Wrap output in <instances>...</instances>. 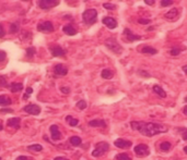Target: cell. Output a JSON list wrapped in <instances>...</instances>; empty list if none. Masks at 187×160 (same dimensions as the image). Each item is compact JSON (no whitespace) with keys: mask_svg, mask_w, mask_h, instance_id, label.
<instances>
[{"mask_svg":"<svg viewBox=\"0 0 187 160\" xmlns=\"http://www.w3.org/2000/svg\"><path fill=\"white\" fill-rule=\"evenodd\" d=\"M101 75H102V77L105 79V80H111L114 74H113V72L111 71V70H108V69H104V70L102 71V73H101Z\"/></svg>","mask_w":187,"mask_h":160,"instance_id":"cell-23","label":"cell"},{"mask_svg":"<svg viewBox=\"0 0 187 160\" xmlns=\"http://www.w3.org/2000/svg\"><path fill=\"white\" fill-rule=\"evenodd\" d=\"M135 154L137 155V157H147L150 155V150L149 147L147 146L146 144H139L135 147Z\"/></svg>","mask_w":187,"mask_h":160,"instance_id":"cell-5","label":"cell"},{"mask_svg":"<svg viewBox=\"0 0 187 160\" xmlns=\"http://www.w3.org/2000/svg\"><path fill=\"white\" fill-rule=\"evenodd\" d=\"M33 93V88H31V87H28L26 88V92H25V94L23 95V99L24 100H26V99H29V97L31 96V94Z\"/></svg>","mask_w":187,"mask_h":160,"instance_id":"cell-33","label":"cell"},{"mask_svg":"<svg viewBox=\"0 0 187 160\" xmlns=\"http://www.w3.org/2000/svg\"><path fill=\"white\" fill-rule=\"evenodd\" d=\"M29 150H34V151H41L43 149V146L40 144H34V145H30L28 147Z\"/></svg>","mask_w":187,"mask_h":160,"instance_id":"cell-28","label":"cell"},{"mask_svg":"<svg viewBox=\"0 0 187 160\" xmlns=\"http://www.w3.org/2000/svg\"><path fill=\"white\" fill-rule=\"evenodd\" d=\"M124 34L126 35V40H127V43H132V41H135V40H140L142 38L141 36L135 35L129 28H125V30H124Z\"/></svg>","mask_w":187,"mask_h":160,"instance_id":"cell-10","label":"cell"},{"mask_svg":"<svg viewBox=\"0 0 187 160\" xmlns=\"http://www.w3.org/2000/svg\"><path fill=\"white\" fill-rule=\"evenodd\" d=\"M103 7L107 10H115L116 9V6L113 5V3H108V2H105L104 5H103Z\"/></svg>","mask_w":187,"mask_h":160,"instance_id":"cell-36","label":"cell"},{"mask_svg":"<svg viewBox=\"0 0 187 160\" xmlns=\"http://www.w3.org/2000/svg\"><path fill=\"white\" fill-rule=\"evenodd\" d=\"M7 58V53L3 50H0V62H3Z\"/></svg>","mask_w":187,"mask_h":160,"instance_id":"cell-38","label":"cell"},{"mask_svg":"<svg viewBox=\"0 0 187 160\" xmlns=\"http://www.w3.org/2000/svg\"><path fill=\"white\" fill-rule=\"evenodd\" d=\"M83 22L88 25H92L96 22L97 20V11L95 9H88L82 14Z\"/></svg>","mask_w":187,"mask_h":160,"instance_id":"cell-2","label":"cell"},{"mask_svg":"<svg viewBox=\"0 0 187 160\" xmlns=\"http://www.w3.org/2000/svg\"><path fill=\"white\" fill-rule=\"evenodd\" d=\"M147 5H149V6H152V5H154V0H146L145 1Z\"/></svg>","mask_w":187,"mask_h":160,"instance_id":"cell-45","label":"cell"},{"mask_svg":"<svg viewBox=\"0 0 187 160\" xmlns=\"http://www.w3.org/2000/svg\"><path fill=\"white\" fill-rule=\"evenodd\" d=\"M35 52H36V49L34 48V47H29L26 49V57L28 58H32L33 56L35 54Z\"/></svg>","mask_w":187,"mask_h":160,"instance_id":"cell-30","label":"cell"},{"mask_svg":"<svg viewBox=\"0 0 187 160\" xmlns=\"http://www.w3.org/2000/svg\"><path fill=\"white\" fill-rule=\"evenodd\" d=\"M12 103V100H11V98L8 97V96H0V106L5 107V106H9Z\"/></svg>","mask_w":187,"mask_h":160,"instance_id":"cell-22","label":"cell"},{"mask_svg":"<svg viewBox=\"0 0 187 160\" xmlns=\"http://www.w3.org/2000/svg\"><path fill=\"white\" fill-rule=\"evenodd\" d=\"M5 35H6V32L5 30H3V26H2V24H0V38H2Z\"/></svg>","mask_w":187,"mask_h":160,"instance_id":"cell-41","label":"cell"},{"mask_svg":"<svg viewBox=\"0 0 187 160\" xmlns=\"http://www.w3.org/2000/svg\"><path fill=\"white\" fill-rule=\"evenodd\" d=\"M50 52L54 57H61L66 54V50L64 48H61L60 46H54L50 48Z\"/></svg>","mask_w":187,"mask_h":160,"instance_id":"cell-14","label":"cell"},{"mask_svg":"<svg viewBox=\"0 0 187 160\" xmlns=\"http://www.w3.org/2000/svg\"><path fill=\"white\" fill-rule=\"evenodd\" d=\"M171 5H173V1H172V0H161V2H160V6H161L162 8L170 7Z\"/></svg>","mask_w":187,"mask_h":160,"instance_id":"cell-31","label":"cell"},{"mask_svg":"<svg viewBox=\"0 0 187 160\" xmlns=\"http://www.w3.org/2000/svg\"><path fill=\"white\" fill-rule=\"evenodd\" d=\"M58 5H59L58 0H41V1H38V6L44 10H48Z\"/></svg>","mask_w":187,"mask_h":160,"instance_id":"cell-7","label":"cell"},{"mask_svg":"<svg viewBox=\"0 0 187 160\" xmlns=\"http://www.w3.org/2000/svg\"><path fill=\"white\" fill-rule=\"evenodd\" d=\"M130 126L132 130L138 131L141 135L148 137H152L160 133H166L169 131V129L163 124L153 122H143V121H132Z\"/></svg>","mask_w":187,"mask_h":160,"instance_id":"cell-1","label":"cell"},{"mask_svg":"<svg viewBox=\"0 0 187 160\" xmlns=\"http://www.w3.org/2000/svg\"><path fill=\"white\" fill-rule=\"evenodd\" d=\"M183 71H184V73H185V74L187 75V64H186V66H184V67H183Z\"/></svg>","mask_w":187,"mask_h":160,"instance_id":"cell-48","label":"cell"},{"mask_svg":"<svg viewBox=\"0 0 187 160\" xmlns=\"http://www.w3.org/2000/svg\"><path fill=\"white\" fill-rule=\"evenodd\" d=\"M138 22L140 23V24H150L151 21L150 20H146V19H139Z\"/></svg>","mask_w":187,"mask_h":160,"instance_id":"cell-40","label":"cell"},{"mask_svg":"<svg viewBox=\"0 0 187 160\" xmlns=\"http://www.w3.org/2000/svg\"><path fill=\"white\" fill-rule=\"evenodd\" d=\"M0 160H1V158H0Z\"/></svg>","mask_w":187,"mask_h":160,"instance_id":"cell-52","label":"cell"},{"mask_svg":"<svg viewBox=\"0 0 187 160\" xmlns=\"http://www.w3.org/2000/svg\"><path fill=\"white\" fill-rule=\"evenodd\" d=\"M138 74H139V75H146V77H149V76H150V74H149V73H147L146 71H142V70L138 71Z\"/></svg>","mask_w":187,"mask_h":160,"instance_id":"cell-43","label":"cell"},{"mask_svg":"<svg viewBox=\"0 0 187 160\" xmlns=\"http://www.w3.org/2000/svg\"><path fill=\"white\" fill-rule=\"evenodd\" d=\"M183 113L185 114V116H187V105L184 108H183Z\"/></svg>","mask_w":187,"mask_h":160,"instance_id":"cell-46","label":"cell"},{"mask_svg":"<svg viewBox=\"0 0 187 160\" xmlns=\"http://www.w3.org/2000/svg\"><path fill=\"white\" fill-rule=\"evenodd\" d=\"M63 31H64V33H66V34L69 35V36H73V35H76V34H77V30H76L71 24H67V25H65V26L63 27Z\"/></svg>","mask_w":187,"mask_h":160,"instance_id":"cell-18","label":"cell"},{"mask_svg":"<svg viewBox=\"0 0 187 160\" xmlns=\"http://www.w3.org/2000/svg\"><path fill=\"white\" fill-rule=\"evenodd\" d=\"M105 46L116 54H120L123 52V47L117 43L115 38H107L105 40Z\"/></svg>","mask_w":187,"mask_h":160,"instance_id":"cell-3","label":"cell"},{"mask_svg":"<svg viewBox=\"0 0 187 160\" xmlns=\"http://www.w3.org/2000/svg\"><path fill=\"white\" fill-rule=\"evenodd\" d=\"M8 87L11 89L12 93H18L23 89V84L22 83H12V84L8 85Z\"/></svg>","mask_w":187,"mask_h":160,"instance_id":"cell-19","label":"cell"},{"mask_svg":"<svg viewBox=\"0 0 187 160\" xmlns=\"http://www.w3.org/2000/svg\"><path fill=\"white\" fill-rule=\"evenodd\" d=\"M142 53H147V54H155V53H158V50L153 47H150V46H145V47H142L141 50H140Z\"/></svg>","mask_w":187,"mask_h":160,"instance_id":"cell-21","label":"cell"},{"mask_svg":"<svg viewBox=\"0 0 187 160\" xmlns=\"http://www.w3.org/2000/svg\"><path fill=\"white\" fill-rule=\"evenodd\" d=\"M49 131H50V134H51V139H54V141H59V139H61V133H60V131L57 125L55 124L50 125Z\"/></svg>","mask_w":187,"mask_h":160,"instance_id":"cell-12","label":"cell"},{"mask_svg":"<svg viewBox=\"0 0 187 160\" xmlns=\"http://www.w3.org/2000/svg\"><path fill=\"white\" fill-rule=\"evenodd\" d=\"M171 147H172L171 143L163 142V143H161V145H160V149L162 151H169L170 149H171Z\"/></svg>","mask_w":187,"mask_h":160,"instance_id":"cell-25","label":"cell"},{"mask_svg":"<svg viewBox=\"0 0 187 160\" xmlns=\"http://www.w3.org/2000/svg\"><path fill=\"white\" fill-rule=\"evenodd\" d=\"M54 160H68V159H66L65 157H57V158H55Z\"/></svg>","mask_w":187,"mask_h":160,"instance_id":"cell-47","label":"cell"},{"mask_svg":"<svg viewBox=\"0 0 187 160\" xmlns=\"http://www.w3.org/2000/svg\"><path fill=\"white\" fill-rule=\"evenodd\" d=\"M81 138L79 137V136H72V137H70V143H71V145L73 146H79L80 144H81Z\"/></svg>","mask_w":187,"mask_h":160,"instance_id":"cell-27","label":"cell"},{"mask_svg":"<svg viewBox=\"0 0 187 160\" xmlns=\"http://www.w3.org/2000/svg\"><path fill=\"white\" fill-rule=\"evenodd\" d=\"M77 107L79 108V109L83 110V109H86V108H87V102L84 101V100H80V101H78Z\"/></svg>","mask_w":187,"mask_h":160,"instance_id":"cell-35","label":"cell"},{"mask_svg":"<svg viewBox=\"0 0 187 160\" xmlns=\"http://www.w3.org/2000/svg\"><path fill=\"white\" fill-rule=\"evenodd\" d=\"M0 87H8L7 80L5 79V76L2 75H0Z\"/></svg>","mask_w":187,"mask_h":160,"instance_id":"cell-34","label":"cell"},{"mask_svg":"<svg viewBox=\"0 0 187 160\" xmlns=\"http://www.w3.org/2000/svg\"><path fill=\"white\" fill-rule=\"evenodd\" d=\"M90 126L93 128H106V122L102 119H95V120H91L89 122Z\"/></svg>","mask_w":187,"mask_h":160,"instance_id":"cell-17","label":"cell"},{"mask_svg":"<svg viewBox=\"0 0 187 160\" xmlns=\"http://www.w3.org/2000/svg\"><path fill=\"white\" fill-rule=\"evenodd\" d=\"M15 160H33V159L29 158V157H26V156H19Z\"/></svg>","mask_w":187,"mask_h":160,"instance_id":"cell-42","label":"cell"},{"mask_svg":"<svg viewBox=\"0 0 187 160\" xmlns=\"http://www.w3.org/2000/svg\"><path fill=\"white\" fill-rule=\"evenodd\" d=\"M170 53L172 54V56H178L179 53H181V49L179 48H172L170 50Z\"/></svg>","mask_w":187,"mask_h":160,"instance_id":"cell-37","label":"cell"},{"mask_svg":"<svg viewBox=\"0 0 187 160\" xmlns=\"http://www.w3.org/2000/svg\"><path fill=\"white\" fill-rule=\"evenodd\" d=\"M115 160H131V158L128 154L122 152V154H117L115 156Z\"/></svg>","mask_w":187,"mask_h":160,"instance_id":"cell-24","label":"cell"},{"mask_svg":"<svg viewBox=\"0 0 187 160\" xmlns=\"http://www.w3.org/2000/svg\"><path fill=\"white\" fill-rule=\"evenodd\" d=\"M164 18L166 20H169V21H174V20H176L178 18V11L176 8H173V9H171L169 12H166L164 14Z\"/></svg>","mask_w":187,"mask_h":160,"instance_id":"cell-15","label":"cell"},{"mask_svg":"<svg viewBox=\"0 0 187 160\" xmlns=\"http://www.w3.org/2000/svg\"><path fill=\"white\" fill-rule=\"evenodd\" d=\"M184 100H185V101L187 102V97H185V99H184Z\"/></svg>","mask_w":187,"mask_h":160,"instance_id":"cell-51","label":"cell"},{"mask_svg":"<svg viewBox=\"0 0 187 160\" xmlns=\"http://www.w3.org/2000/svg\"><path fill=\"white\" fill-rule=\"evenodd\" d=\"M2 129H3V126H2V123L0 122V131H2Z\"/></svg>","mask_w":187,"mask_h":160,"instance_id":"cell-49","label":"cell"},{"mask_svg":"<svg viewBox=\"0 0 187 160\" xmlns=\"http://www.w3.org/2000/svg\"><path fill=\"white\" fill-rule=\"evenodd\" d=\"M110 149V144L106 142H100L96 144L95 149L92 151V156L93 157H100V156L104 155L106 151Z\"/></svg>","mask_w":187,"mask_h":160,"instance_id":"cell-4","label":"cell"},{"mask_svg":"<svg viewBox=\"0 0 187 160\" xmlns=\"http://www.w3.org/2000/svg\"><path fill=\"white\" fill-rule=\"evenodd\" d=\"M178 132L182 134V137L184 141H187V129L185 128H179L178 129Z\"/></svg>","mask_w":187,"mask_h":160,"instance_id":"cell-32","label":"cell"},{"mask_svg":"<svg viewBox=\"0 0 187 160\" xmlns=\"http://www.w3.org/2000/svg\"><path fill=\"white\" fill-rule=\"evenodd\" d=\"M0 112H1V113H12L13 110L10 109V108H2V109L0 110Z\"/></svg>","mask_w":187,"mask_h":160,"instance_id":"cell-39","label":"cell"},{"mask_svg":"<svg viewBox=\"0 0 187 160\" xmlns=\"http://www.w3.org/2000/svg\"><path fill=\"white\" fill-rule=\"evenodd\" d=\"M184 151H185V152H186V154H187V146L185 147V148H184Z\"/></svg>","mask_w":187,"mask_h":160,"instance_id":"cell-50","label":"cell"},{"mask_svg":"<svg viewBox=\"0 0 187 160\" xmlns=\"http://www.w3.org/2000/svg\"><path fill=\"white\" fill-rule=\"evenodd\" d=\"M54 73L57 76H65L67 75V73H68V69L65 67L64 64L59 63V64H56L54 67Z\"/></svg>","mask_w":187,"mask_h":160,"instance_id":"cell-11","label":"cell"},{"mask_svg":"<svg viewBox=\"0 0 187 160\" xmlns=\"http://www.w3.org/2000/svg\"><path fill=\"white\" fill-rule=\"evenodd\" d=\"M153 92H154L158 96H160L161 98L166 97V93L164 92V89L162 88L161 86H159V85H154V86H153Z\"/></svg>","mask_w":187,"mask_h":160,"instance_id":"cell-20","label":"cell"},{"mask_svg":"<svg viewBox=\"0 0 187 160\" xmlns=\"http://www.w3.org/2000/svg\"><path fill=\"white\" fill-rule=\"evenodd\" d=\"M20 123H21V119L20 118H11L8 119L7 121V125L14 128V129H20Z\"/></svg>","mask_w":187,"mask_h":160,"instance_id":"cell-16","label":"cell"},{"mask_svg":"<svg viewBox=\"0 0 187 160\" xmlns=\"http://www.w3.org/2000/svg\"><path fill=\"white\" fill-rule=\"evenodd\" d=\"M23 111H25L29 114H32V116H38L41 113V107L37 106V105H34V103H31V105H28L23 108Z\"/></svg>","mask_w":187,"mask_h":160,"instance_id":"cell-6","label":"cell"},{"mask_svg":"<svg viewBox=\"0 0 187 160\" xmlns=\"http://www.w3.org/2000/svg\"><path fill=\"white\" fill-rule=\"evenodd\" d=\"M114 145L116 147H118L120 149H128L132 146V143L130 141H126V139H123V138H118L114 142Z\"/></svg>","mask_w":187,"mask_h":160,"instance_id":"cell-9","label":"cell"},{"mask_svg":"<svg viewBox=\"0 0 187 160\" xmlns=\"http://www.w3.org/2000/svg\"><path fill=\"white\" fill-rule=\"evenodd\" d=\"M37 30L40 32H46V33H50V32H54V25L53 23L49 21H46V22L40 23L37 25Z\"/></svg>","mask_w":187,"mask_h":160,"instance_id":"cell-8","label":"cell"},{"mask_svg":"<svg viewBox=\"0 0 187 160\" xmlns=\"http://www.w3.org/2000/svg\"><path fill=\"white\" fill-rule=\"evenodd\" d=\"M19 30H20V26H19V23H12L11 25H10V33H18Z\"/></svg>","mask_w":187,"mask_h":160,"instance_id":"cell-29","label":"cell"},{"mask_svg":"<svg viewBox=\"0 0 187 160\" xmlns=\"http://www.w3.org/2000/svg\"><path fill=\"white\" fill-rule=\"evenodd\" d=\"M66 120H67V122L69 123V125H71V126H76V125H78V123H79V120H78V119H73L71 116L66 117Z\"/></svg>","mask_w":187,"mask_h":160,"instance_id":"cell-26","label":"cell"},{"mask_svg":"<svg viewBox=\"0 0 187 160\" xmlns=\"http://www.w3.org/2000/svg\"><path fill=\"white\" fill-rule=\"evenodd\" d=\"M102 22L104 24L105 26H107L110 30H114L117 27V22H116V20L113 18H111V17H106L102 20Z\"/></svg>","mask_w":187,"mask_h":160,"instance_id":"cell-13","label":"cell"},{"mask_svg":"<svg viewBox=\"0 0 187 160\" xmlns=\"http://www.w3.org/2000/svg\"><path fill=\"white\" fill-rule=\"evenodd\" d=\"M60 90H61L64 94H69V93H70V88H69V87H61V88H60Z\"/></svg>","mask_w":187,"mask_h":160,"instance_id":"cell-44","label":"cell"}]
</instances>
